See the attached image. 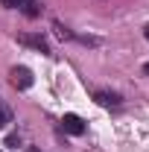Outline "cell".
Masks as SVG:
<instances>
[{"label": "cell", "instance_id": "cell-7", "mask_svg": "<svg viewBox=\"0 0 149 152\" xmlns=\"http://www.w3.org/2000/svg\"><path fill=\"white\" fill-rule=\"evenodd\" d=\"M56 32H58V38H73V32H70V29H64L61 23H56Z\"/></svg>", "mask_w": 149, "mask_h": 152}, {"label": "cell", "instance_id": "cell-9", "mask_svg": "<svg viewBox=\"0 0 149 152\" xmlns=\"http://www.w3.org/2000/svg\"><path fill=\"white\" fill-rule=\"evenodd\" d=\"M143 73H146V76H149V64H143Z\"/></svg>", "mask_w": 149, "mask_h": 152}, {"label": "cell", "instance_id": "cell-4", "mask_svg": "<svg viewBox=\"0 0 149 152\" xmlns=\"http://www.w3.org/2000/svg\"><path fill=\"white\" fill-rule=\"evenodd\" d=\"M18 41L26 44V47H35V50H41V53H50V44H47L41 35H18Z\"/></svg>", "mask_w": 149, "mask_h": 152}, {"label": "cell", "instance_id": "cell-6", "mask_svg": "<svg viewBox=\"0 0 149 152\" xmlns=\"http://www.w3.org/2000/svg\"><path fill=\"white\" fill-rule=\"evenodd\" d=\"M9 120H12V111H9V108L3 105V99H0V129H3V126H6Z\"/></svg>", "mask_w": 149, "mask_h": 152}, {"label": "cell", "instance_id": "cell-2", "mask_svg": "<svg viewBox=\"0 0 149 152\" xmlns=\"http://www.w3.org/2000/svg\"><path fill=\"white\" fill-rule=\"evenodd\" d=\"M12 85L20 88V91H26V88L32 85V73H29L26 67H15V70H12Z\"/></svg>", "mask_w": 149, "mask_h": 152}, {"label": "cell", "instance_id": "cell-3", "mask_svg": "<svg viewBox=\"0 0 149 152\" xmlns=\"http://www.w3.org/2000/svg\"><path fill=\"white\" fill-rule=\"evenodd\" d=\"M93 99H96L99 105H105V108H117V105L123 102L114 91H93Z\"/></svg>", "mask_w": 149, "mask_h": 152}, {"label": "cell", "instance_id": "cell-8", "mask_svg": "<svg viewBox=\"0 0 149 152\" xmlns=\"http://www.w3.org/2000/svg\"><path fill=\"white\" fill-rule=\"evenodd\" d=\"M143 35H146V41H149V23H146V29H143Z\"/></svg>", "mask_w": 149, "mask_h": 152}, {"label": "cell", "instance_id": "cell-1", "mask_svg": "<svg viewBox=\"0 0 149 152\" xmlns=\"http://www.w3.org/2000/svg\"><path fill=\"white\" fill-rule=\"evenodd\" d=\"M61 129L67 134H82L85 132V120L76 117V114H64V117H61Z\"/></svg>", "mask_w": 149, "mask_h": 152}, {"label": "cell", "instance_id": "cell-5", "mask_svg": "<svg viewBox=\"0 0 149 152\" xmlns=\"http://www.w3.org/2000/svg\"><path fill=\"white\" fill-rule=\"evenodd\" d=\"M3 6H9V9H23L26 15H35V0H0Z\"/></svg>", "mask_w": 149, "mask_h": 152}]
</instances>
